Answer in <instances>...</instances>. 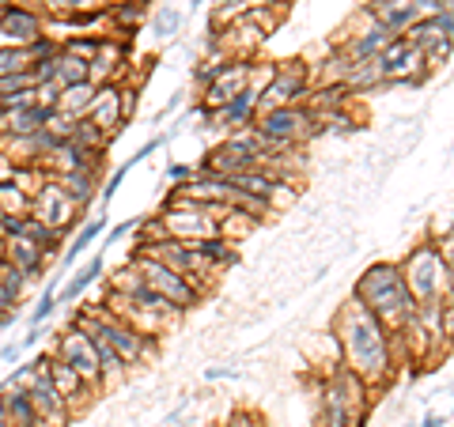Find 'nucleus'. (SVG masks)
Returning a JSON list of instances; mask_svg holds the SVG:
<instances>
[{
    "mask_svg": "<svg viewBox=\"0 0 454 427\" xmlns=\"http://www.w3.org/2000/svg\"><path fill=\"white\" fill-rule=\"evenodd\" d=\"M330 337L337 340V355L340 367L352 371L372 393L387 390L397 378V363H394V345H390V330L382 325L375 314L348 299L345 307L333 314V330Z\"/></svg>",
    "mask_w": 454,
    "mask_h": 427,
    "instance_id": "obj_1",
    "label": "nucleus"
},
{
    "mask_svg": "<svg viewBox=\"0 0 454 427\" xmlns=\"http://www.w3.org/2000/svg\"><path fill=\"white\" fill-rule=\"evenodd\" d=\"M348 299H356L367 314H375L387 330H402V325L413 322V314H417V303H413V295H409V288H405L397 261L367 265L360 273V280L352 283Z\"/></svg>",
    "mask_w": 454,
    "mask_h": 427,
    "instance_id": "obj_2",
    "label": "nucleus"
},
{
    "mask_svg": "<svg viewBox=\"0 0 454 427\" xmlns=\"http://www.w3.org/2000/svg\"><path fill=\"white\" fill-rule=\"evenodd\" d=\"M397 268H402V280H405V288H409V295H413L417 307H424V303H447V299H450L454 265L435 250V238L417 242V246L409 250L402 261H397Z\"/></svg>",
    "mask_w": 454,
    "mask_h": 427,
    "instance_id": "obj_3",
    "label": "nucleus"
},
{
    "mask_svg": "<svg viewBox=\"0 0 454 427\" xmlns=\"http://www.w3.org/2000/svg\"><path fill=\"white\" fill-rule=\"evenodd\" d=\"M318 397H322L318 401L322 427H364L375 393L367 390L352 371L333 367V371L318 382Z\"/></svg>",
    "mask_w": 454,
    "mask_h": 427,
    "instance_id": "obj_4",
    "label": "nucleus"
},
{
    "mask_svg": "<svg viewBox=\"0 0 454 427\" xmlns=\"http://www.w3.org/2000/svg\"><path fill=\"white\" fill-rule=\"evenodd\" d=\"M262 136L265 151L280 148H307L315 140V113L307 106H277V110H258V118L250 125Z\"/></svg>",
    "mask_w": 454,
    "mask_h": 427,
    "instance_id": "obj_5",
    "label": "nucleus"
},
{
    "mask_svg": "<svg viewBox=\"0 0 454 427\" xmlns=\"http://www.w3.org/2000/svg\"><path fill=\"white\" fill-rule=\"evenodd\" d=\"M310 88H315V68H310L303 57H292V61H277V76L273 83L262 91L258 110H277V106H303Z\"/></svg>",
    "mask_w": 454,
    "mask_h": 427,
    "instance_id": "obj_6",
    "label": "nucleus"
},
{
    "mask_svg": "<svg viewBox=\"0 0 454 427\" xmlns=\"http://www.w3.org/2000/svg\"><path fill=\"white\" fill-rule=\"evenodd\" d=\"M129 265L137 268L140 276H145V283H148L152 291H160V295L167 299V303H175V307L182 310V314H190L193 307H201V299H205V295L197 291V288H193V283H190L186 276L170 273L167 265L152 261V258H140V253H133V258H129Z\"/></svg>",
    "mask_w": 454,
    "mask_h": 427,
    "instance_id": "obj_7",
    "label": "nucleus"
},
{
    "mask_svg": "<svg viewBox=\"0 0 454 427\" xmlns=\"http://www.w3.org/2000/svg\"><path fill=\"white\" fill-rule=\"evenodd\" d=\"M379 68H382V80H387V88H420L424 80H428V65H424V53L417 46H409V42L397 35L387 50L379 57Z\"/></svg>",
    "mask_w": 454,
    "mask_h": 427,
    "instance_id": "obj_8",
    "label": "nucleus"
},
{
    "mask_svg": "<svg viewBox=\"0 0 454 427\" xmlns=\"http://www.w3.org/2000/svg\"><path fill=\"white\" fill-rule=\"evenodd\" d=\"M53 355L61 360L65 367H73V371L88 382V386L95 393H103V371H98V355H95V345H91V337L76 330V325H68V330L57 337V345H53Z\"/></svg>",
    "mask_w": 454,
    "mask_h": 427,
    "instance_id": "obj_9",
    "label": "nucleus"
},
{
    "mask_svg": "<svg viewBox=\"0 0 454 427\" xmlns=\"http://www.w3.org/2000/svg\"><path fill=\"white\" fill-rule=\"evenodd\" d=\"M31 216L38 220V223H46L50 231H57V235H68L76 223H83V216H80V208L68 201V197L53 186V182L46 178L42 186L31 193Z\"/></svg>",
    "mask_w": 454,
    "mask_h": 427,
    "instance_id": "obj_10",
    "label": "nucleus"
},
{
    "mask_svg": "<svg viewBox=\"0 0 454 427\" xmlns=\"http://www.w3.org/2000/svg\"><path fill=\"white\" fill-rule=\"evenodd\" d=\"M23 393H27V401H31L35 416L42 420V427H73V412H68V405L57 397V390L50 386V378L42 375L38 367H35L31 382L23 386Z\"/></svg>",
    "mask_w": 454,
    "mask_h": 427,
    "instance_id": "obj_11",
    "label": "nucleus"
},
{
    "mask_svg": "<svg viewBox=\"0 0 454 427\" xmlns=\"http://www.w3.org/2000/svg\"><path fill=\"white\" fill-rule=\"evenodd\" d=\"M0 35L8 38V46H31L35 38L46 35V16L38 8H27V4H8L0 12Z\"/></svg>",
    "mask_w": 454,
    "mask_h": 427,
    "instance_id": "obj_12",
    "label": "nucleus"
},
{
    "mask_svg": "<svg viewBox=\"0 0 454 427\" xmlns=\"http://www.w3.org/2000/svg\"><path fill=\"white\" fill-rule=\"evenodd\" d=\"M98 133H103L106 140L125 129V121H121V106H118V83H106V88H95V98H91V106L88 113H83Z\"/></svg>",
    "mask_w": 454,
    "mask_h": 427,
    "instance_id": "obj_13",
    "label": "nucleus"
},
{
    "mask_svg": "<svg viewBox=\"0 0 454 427\" xmlns=\"http://www.w3.org/2000/svg\"><path fill=\"white\" fill-rule=\"evenodd\" d=\"M50 261L53 258H46V250L35 246V242H27V238H4V265L20 268L27 283H35L42 273H46Z\"/></svg>",
    "mask_w": 454,
    "mask_h": 427,
    "instance_id": "obj_14",
    "label": "nucleus"
},
{
    "mask_svg": "<svg viewBox=\"0 0 454 427\" xmlns=\"http://www.w3.org/2000/svg\"><path fill=\"white\" fill-rule=\"evenodd\" d=\"M367 12H372V19L387 27L390 35H405L409 27L420 19V4H417V0H372Z\"/></svg>",
    "mask_w": 454,
    "mask_h": 427,
    "instance_id": "obj_15",
    "label": "nucleus"
},
{
    "mask_svg": "<svg viewBox=\"0 0 454 427\" xmlns=\"http://www.w3.org/2000/svg\"><path fill=\"white\" fill-rule=\"evenodd\" d=\"M46 178H50L53 186L61 190L80 212L95 201V197H98V186H103V182H98V170H68V175H46Z\"/></svg>",
    "mask_w": 454,
    "mask_h": 427,
    "instance_id": "obj_16",
    "label": "nucleus"
},
{
    "mask_svg": "<svg viewBox=\"0 0 454 427\" xmlns=\"http://www.w3.org/2000/svg\"><path fill=\"white\" fill-rule=\"evenodd\" d=\"M83 80H88V61H80V57L57 50L53 53V83L68 88V83H83Z\"/></svg>",
    "mask_w": 454,
    "mask_h": 427,
    "instance_id": "obj_17",
    "label": "nucleus"
},
{
    "mask_svg": "<svg viewBox=\"0 0 454 427\" xmlns=\"http://www.w3.org/2000/svg\"><path fill=\"white\" fill-rule=\"evenodd\" d=\"M91 98H95V88L88 80L83 83H68V88H61V98H57V110H65V113H73V118H83L91 106Z\"/></svg>",
    "mask_w": 454,
    "mask_h": 427,
    "instance_id": "obj_18",
    "label": "nucleus"
},
{
    "mask_svg": "<svg viewBox=\"0 0 454 427\" xmlns=\"http://www.w3.org/2000/svg\"><path fill=\"white\" fill-rule=\"evenodd\" d=\"M0 216H31V193L16 182H0Z\"/></svg>",
    "mask_w": 454,
    "mask_h": 427,
    "instance_id": "obj_19",
    "label": "nucleus"
},
{
    "mask_svg": "<svg viewBox=\"0 0 454 427\" xmlns=\"http://www.w3.org/2000/svg\"><path fill=\"white\" fill-rule=\"evenodd\" d=\"M103 268H106V261H103V258H91L88 265H83V268H80V273H76L73 280H68V283H65V291H61V299H65V303H73V299H80L83 291H88V288H91V283H95L98 276H103Z\"/></svg>",
    "mask_w": 454,
    "mask_h": 427,
    "instance_id": "obj_20",
    "label": "nucleus"
},
{
    "mask_svg": "<svg viewBox=\"0 0 454 427\" xmlns=\"http://www.w3.org/2000/svg\"><path fill=\"white\" fill-rule=\"evenodd\" d=\"M273 182H277V178L269 175L265 167H254V170H243V175H235L231 186L243 190V193H250V197H262V201H265L269 190H273Z\"/></svg>",
    "mask_w": 454,
    "mask_h": 427,
    "instance_id": "obj_21",
    "label": "nucleus"
},
{
    "mask_svg": "<svg viewBox=\"0 0 454 427\" xmlns=\"http://www.w3.org/2000/svg\"><path fill=\"white\" fill-rule=\"evenodd\" d=\"M103 231H106V216H98V220H91V223H83V227H80V235L73 238V246H68V253H65V265H73L80 253H88V246H91V242L103 235Z\"/></svg>",
    "mask_w": 454,
    "mask_h": 427,
    "instance_id": "obj_22",
    "label": "nucleus"
},
{
    "mask_svg": "<svg viewBox=\"0 0 454 427\" xmlns=\"http://www.w3.org/2000/svg\"><path fill=\"white\" fill-rule=\"evenodd\" d=\"M16 73H31V57L23 46H0V80Z\"/></svg>",
    "mask_w": 454,
    "mask_h": 427,
    "instance_id": "obj_23",
    "label": "nucleus"
},
{
    "mask_svg": "<svg viewBox=\"0 0 454 427\" xmlns=\"http://www.w3.org/2000/svg\"><path fill=\"white\" fill-rule=\"evenodd\" d=\"M98 46H103V35H68L61 42V50L80 57V61H91V57L98 53Z\"/></svg>",
    "mask_w": 454,
    "mask_h": 427,
    "instance_id": "obj_24",
    "label": "nucleus"
},
{
    "mask_svg": "<svg viewBox=\"0 0 454 427\" xmlns=\"http://www.w3.org/2000/svg\"><path fill=\"white\" fill-rule=\"evenodd\" d=\"M76 121H80V118H73V113H65V110H50V113H46V125H42V129H46L53 140H73Z\"/></svg>",
    "mask_w": 454,
    "mask_h": 427,
    "instance_id": "obj_25",
    "label": "nucleus"
},
{
    "mask_svg": "<svg viewBox=\"0 0 454 427\" xmlns=\"http://www.w3.org/2000/svg\"><path fill=\"white\" fill-rule=\"evenodd\" d=\"M106 288H110V291H121V295H133V291H140V288H145V276H140L133 265H121L118 273L110 276V283H106Z\"/></svg>",
    "mask_w": 454,
    "mask_h": 427,
    "instance_id": "obj_26",
    "label": "nucleus"
},
{
    "mask_svg": "<svg viewBox=\"0 0 454 427\" xmlns=\"http://www.w3.org/2000/svg\"><path fill=\"white\" fill-rule=\"evenodd\" d=\"M73 140H76L80 148H88V151H106V144H110V140H106L103 133H98L88 118H80V121H76V133H73Z\"/></svg>",
    "mask_w": 454,
    "mask_h": 427,
    "instance_id": "obj_27",
    "label": "nucleus"
},
{
    "mask_svg": "<svg viewBox=\"0 0 454 427\" xmlns=\"http://www.w3.org/2000/svg\"><path fill=\"white\" fill-rule=\"evenodd\" d=\"M178 27H182V12H175V8H163L160 16H155V38H175L178 35Z\"/></svg>",
    "mask_w": 454,
    "mask_h": 427,
    "instance_id": "obj_28",
    "label": "nucleus"
},
{
    "mask_svg": "<svg viewBox=\"0 0 454 427\" xmlns=\"http://www.w3.org/2000/svg\"><path fill=\"white\" fill-rule=\"evenodd\" d=\"M118 106H121V121L129 125L137 118V106H140V91L129 88V83H118Z\"/></svg>",
    "mask_w": 454,
    "mask_h": 427,
    "instance_id": "obj_29",
    "label": "nucleus"
},
{
    "mask_svg": "<svg viewBox=\"0 0 454 427\" xmlns=\"http://www.w3.org/2000/svg\"><path fill=\"white\" fill-rule=\"evenodd\" d=\"M57 98H61V83H53V80L35 83V106H42V110H57Z\"/></svg>",
    "mask_w": 454,
    "mask_h": 427,
    "instance_id": "obj_30",
    "label": "nucleus"
},
{
    "mask_svg": "<svg viewBox=\"0 0 454 427\" xmlns=\"http://www.w3.org/2000/svg\"><path fill=\"white\" fill-rule=\"evenodd\" d=\"M35 88V76L31 73H16V76H4L0 80V98H12L20 91H31Z\"/></svg>",
    "mask_w": 454,
    "mask_h": 427,
    "instance_id": "obj_31",
    "label": "nucleus"
},
{
    "mask_svg": "<svg viewBox=\"0 0 454 427\" xmlns=\"http://www.w3.org/2000/svg\"><path fill=\"white\" fill-rule=\"evenodd\" d=\"M223 427H265V420L258 416V412H250V408H235L231 416L223 420Z\"/></svg>",
    "mask_w": 454,
    "mask_h": 427,
    "instance_id": "obj_32",
    "label": "nucleus"
},
{
    "mask_svg": "<svg viewBox=\"0 0 454 427\" xmlns=\"http://www.w3.org/2000/svg\"><path fill=\"white\" fill-rule=\"evenodd\" d=\"M53 307H57V295H53V291H46V295H42V299H38V307H35V314H31V322H35V325H42V322H46V318L53 314Z\"/></svg>",
    "mask_w": 454,
    "mask_h": 427,
    "instance_id": "obj_33",
    "label": "nucleus"
},
{
    "mask_svg": "<svg viewBox=\"0 0 454 427\" xmlns=\"http://www.w3.org/2000/svg\"><path fill=\"white\" fill-rule=\"evenodd\" d=\"M167 178L175 182V186H182V182H190V178H193V167H186V163H175V167H167Z\"/></svg>",
    "mask_w": 454,
    "mask_h": 427,
    "instance_id": "obj_34",
    "label": "nucleus"
},
{
    "mask_svg": "<svg viewBox=\"0 0 454 427\" xmlns=\"http://www.w3.org/2000/svg\"><path fill=\"white\" fill-rule=\"evenodd\" d=\"M420 427H447V420L443 416H435V412H432V416H424V423Z\"/></svg>",
    "mask_w": 454,
    "mask_h": 427,
    "instance_id": "obj_35",
    "label": "nucleus"
},
{
    "mask_svg": "<svg viewBox=\"0 0 454 427\" xmlns=\"http://www.w3.org/2000/svg\"><path fill=\"white\" fill-rule=\"evenodd\" d=\"M0 427H12V420H8V408H4V401H0Z\"/></svg>",
    "mask_w": 454,
    "mask_h": 427,
    "instance_id": "obj_36",
    "label": "nucleus"
},
{
    "mask_svg": "<svg viewBox=\"0 0 454 427\" xmlns=\"http://www.w3.org/2000/svg\"><path fill=\"white\" fill-rule=\"evenodd\" d=\"M0 273H4V253H0Z\"/></svg>",
    "mask_w": 454,
    "mask_h": 427,
    "instance_id": "obj_37",
    "label": "nucleus"
},
{
    "mask_svg": "<svg viewBox=\"0 0 454 427\" xmlns=\"http://www.w3.org/2000/svg\"><path fill=\"white\" fill-rule=\"evenodd\" d=\"M197 4H205V0H193V8H197Z\"/></svg>",
    "mask_w": 454,
    "mask_h": 427,
    "instance_id": "obj_38",
    "label": "nucleus"
},
{
    "mask_svg": "<svg viewBox=\"0 0 454 427\" xmlns=\"http://www.w3.org/2000/svg\"><path fill=\"white\" fill-rule=\"evenodd\" d=\"M405 427H413V423H405Z\"/></svg>",
    "mask_w": 454,
    "mask_h": 427,
    "instance_id": "obj_39",
    "label": "nucleus"
}]
</instances>
